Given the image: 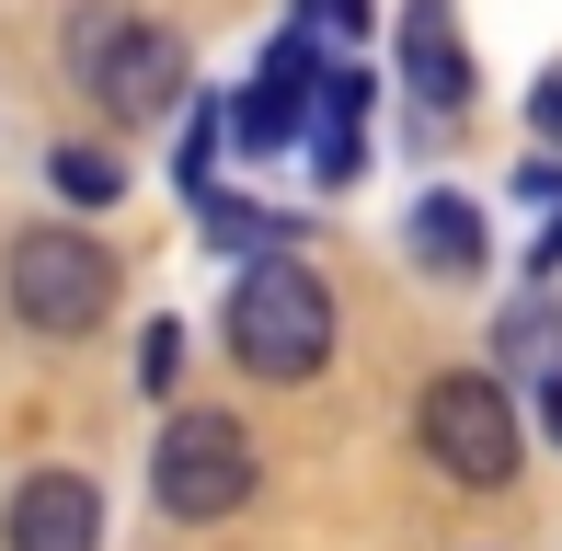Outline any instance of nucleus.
Instances as JSON below:
<instances>
[{
    "label": "nucleus",
    "mask_w": 562,
    "mask_h": 551,
    "mask_svg": "<svg viewBox=\"0 0 562 551\" xmlns=\"http://www.w3.org/2000/svg\"><path fill=\"white\" fill-rule=\"evenodd\" d=\"M311 161H322V184H356V127H368V69H322V92H311Z\"/></svg>",
    "instance_id": "1a4fd4ad"
},
{
    "label": "nucleus",
    "mask_w": 562,
    "mask_h": 551,
    "mask_svg": "<svg viewBox=\"0 0 562 551\" xmlns=\"http://www.w3.org/2000/svg\"><path fill=\"white\" fill-rule=\"evenodd\" d=\"M229 357L252 368V380H322V357H334V288H322L299 254H265L241 265V288H229Z\"/></svg>",
    "instance_id": "f257e3e1"
},
{
    "label": "nucleus",
    "mask_w": 562,
    "mask_h": 551,
    "mask_svg": "<svg viewBox=\"0 0 562 551\" xmlns=\"http://www.w3.org/2000/svg\"><path fill=\"white\" fill-rule=\"evenodd\" d=\"M311 92H322V46L311 35H276L265 69H252V92L229 104V138H241V149H288L299 115H311Z\"/></svg>",
    "instance_id": "423d86ee"
},
{
    "label": "nucleus",
    "mask_w": 562,
    "mask_h": 551,
    "mask_svg": "<svg viewBox=\"0 0 562 551\" xmlns=\"http://www.w3.org/2000/svg\"><path fill=\"white\" fill-rule=\"evenodd\" d=\"M149 494H161V517H184V529H207L252 494V437L229 414H172L161 425V460H149Z\"/></svg>",
    "instance_id": "20e7f679"
},
{
    "label": "nucleus",
    "mask_w": 562,
    "mask_h": 551,
    "mask_svg": "<svg viewBox=\"0 0 562 551\" xmlns=\"http://www.w3.org/2000/svg\"><path fill=\"white\" fill-rule=\"evenodd\" d=\"M505 357H517V368H551L562 357V322L551 311H517V322H505Z\"/></svg>",
    "instance_id": "f8f14e48"
},
{
    "label": "nucleus",
    "mask_w": 562,
    "mask_h": 551,
    "mask_svg": "<svg viewBox=\"0 0 562 551\" xmlns=\"http://www.w3.org/2000/svg\"><path fill=\"white\" fill-rule=\"evenodd\" d=\"M12 311L35 334H92L115 311V254L81 230H23L12 241Z\"/></svg>",
    "instance_id": "7ed1b4c3"
},
{
    "label": "nucleus",
    "mask_w": 562,
    "mask_h": 551,
    "mask_svg": "<svg viewBox=\"0 0 562 551\" xmlns=\"http://www.w3.org/2000/svg\"><path fill=\"white\" fill-rule=\"evenodd\" d=\"M81 81L104 92V115H126V127H149V115L184 104V46L161 35V23H126V12H81Z\"/></svg>",
    "instance_id": "f03ea898"
},
{
    "label": "nucleus",
    "mask_w": 562,
    "mask_h": 551,
    "mask_svg": "<svg viewBox=\"0 0 562 551\" xmlns=\"http://www.w3.org/2000/svg\"><path fill=\"white\" fill-rule=\"evenodd\" d=\"M172 368H184V334H172V322H149V334H138V380L172 391Z\"/></svg>",
    "instance_id": "ddd939ff"
},
{
    "label": "nucleus",
    "mask_w": 562,
    "mask_h": 551,
    "mask_svg": "<svg viewBox=\"0 0 562 551\" xmlns=\"http://www.w3.org/2000/svg\"><path fill=\"white\" fill-rule=\"evenodd\" d=\"M402 69H414V104L425 115H459V104H471V58H459L448 0H414V12H402Z\"/></svg>",
    "instance_id": "6e6552de"
},
{
    "label": "nucleus",
    "mask_w": 562,
    "mask_h": 551,
    "mask_svg": "<svg viewBox=\"0 0 562 551\" xmlns=\"http://www.w3.org/2000/svg\"><path fill=\"white\" fill-rule=\"evenodd\" d=\"M425 460H437L448 483H505V471H517V403H505L482 368L437 380L425 391Z\"/></svg>",
    "instance_id": "39448f33"
},
{
    "label": "nucleus",
    "mask_w": 562,
    "mask_h": 551,
    "mask_svg": "<svg viewBox=\"0 0 562 551\" xmlns=\"http://www.w3.org/2000/svg\"><path fill=\"white\" fill-rule=\"evenodd\" d=\"M12 551H104V494L81 483V471H35V483L12 494Z\"/></svg>",
    "instance_id": "0eeeda50"
},
{
    "label": "nucleus",
    "mask_w": 562,
    "mask_h": 551,
    "mask_svg": "<svg viewBox=\"0 0 562 551\" xmlns=\"http://www.w3.org/2000/svg\"><path fill=\"white\" fill-rule=\"evenodd\" d=\"M528 115H540V138H562V69H551L540 92H528Z\"/></svg>",
    "instance_id": "2eb2a0df"
},
{
    "label": "nucleus",
    "mask_w": 562,
    "mask_h": 551,
    "mask_svg": "<svg viewBox=\"0 0 562 551\" xmlns=\"http://www.w3.org/2000/svg\"><path fill=\"white\" fill-rule=\"evenodd\" d=\"M299 12H311V35H356V23H368V0H299Z\"/></svg>",
    "instance_id": "4468645a"
},
{
    "label": "nucleus",
    "mask_w": 562,
    "mask_h": 551,
    "mask_svg": "<svg viewBox=\"0 0 562 551\" xmlns=\"http://www.w3.org/2000/svg\"><path fill=\"white\" fill-rule=\"evenodd\" d=\"M46 184H58L69 207H115L126 172H115V149H58V161H46Z\"/></svg>",
    "instance_id": "9b49d317"
},
{
    "label": "nucleus",
    "mask_w": 562,
    "mask_h": 551,
    "mask_svg": "<svg viewBox=\"0 0 562 551\" xmlns=\"http://www.w3.org/2000/svg\"><path fill=\"white\" fill-rule=\"evenodd\" d=\"M540 414H551V437H562V380H551V403H540Z\"/></svg>",
    "instance_id": "dca6fc26"
},
{
    "label": "nucleus",
    "mask_w": 562,
    "mask_h": 551,
    "mask_svg": "<svg viewBox=\"0 0 562 551\" xmlns=\"http://www.w3.org/2000/svg\"><path fill=\"white\" fill-rule=\"evenodd\" d=\"M414 265L425 276H482V207L425 195V207H414Z\"/></svg>",
    "instance_id": "9d476101"
}]
</instances>
